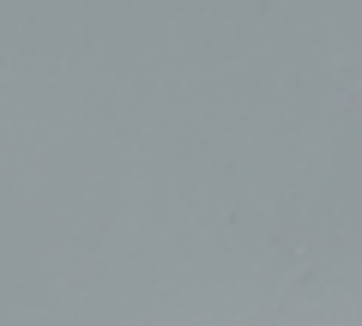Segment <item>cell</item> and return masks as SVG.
<instances>
[]
</instances>
